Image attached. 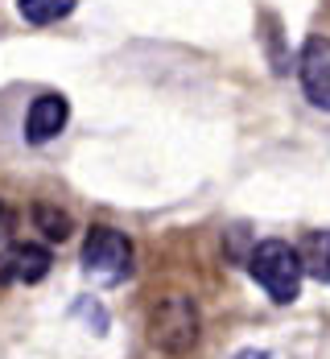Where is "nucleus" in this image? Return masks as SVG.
Wrapping results in <instances>:
<instances>
[{
    "label": "nucleus",
    "mask_w": 330,
    "mask_h": 359,
    "mask_svg": "<svg viewBox=\"0 0 330 359\" xmlns=\"http://www.w3.org/2000/svg\"><path fill=\"white\" fill-rule=\"evenodd\" d=\"M248 273L277 306H289L301 289V256H297L294 244L285 240H260L252 256H248Z\"/></svg>",
    "instance_id": "obj_1"
},
{
    "label": "nucleus",
    "mask_w": 330,
    "mask_h": 359,
    "mask_svg": "<svg viewBox=\"0 0 330 359\" xmlns=\"http://www.w3.org/2000/svg\"><path fill=\"white\" fill-rule=\"evenodd\" d=\"M149 343L165 355H186L194 343H198V306L194 297L174 293V297H161L149 314Z\"/></svg>",
    "instance_id": "obj_2"
},
{
    "label": "nucleus",
    "mask_w": 330,
    "mask_h": 359,
    "mask_svg": "<svg viewBox=\"0 0 330 359\" xmlns=\"http://www.w3.org/2000/svg\"><path fill=\"white\" fill-rule=\"evenodd\" d=\"M83 273L95 285H120L132 277V244L116 227H91L83 240Z\"/></svg>",
    "instance_id": "obj_3"
},
{
    "label": "nucleus",
    "mask_w": 330,
    "mask_h": 359,
    "mask_svg": "<svg viewBox=\"0 0 330 359\" xmlns=\"http://www.w3.org/2000/svg\"><path fill=\"white\" fill-rule=\"evenodd\" d=\"M297 79L314 108L330 111V37H310L297 54Z\"/></svg>",
    "instance_id": "obj_4"
},
{
    "label": "nucleus",
    "mask_w": 330,
    "mask_h": 359,
    "mask_svg": "<svg viewBox=\"0 0 330 359\" xmlns=\"http://www.w3.org/2000/svg\"><path fill=\"white\" fill-rule=\"evenodd\" d=\"M54 256L41 244H0V281L8 285H37L50 273Z\"/></svg>",
    "instance_id": "obj_5"
},
{
    "label": "nucleus",
    "mask_w": 330,
    "mask_h": 359,
    "mask_svg": "<svg viewBox=\"0 0 330 359\" xmlns=\"http://www.w3.org/2000/svg\"><path fill=\"white\" fill-rule=\"evenodd\" d=\"M67 120H71V104L62 95H54V91L37 95L34 104H29V111H25V141L29 144L54 141L67 128Z\"/></svg>",
    "instance_id": "obj_6"
},
{
    "label": "nucleus",
    "mask_w": 330,
    "mask_h": 359,
    "mask_svg": "<svg viewBox=\"0 0 330 359\" xmlns=\"http://www.w3.org/2000/svg\"><path fill=\"white\" fill-rule=\"evenodd\" d=\"M297 256H301V269H305L314 281L330 285V231H310V236L301 240Z\"/></svg>",
    "instance_id": "obj_7"
},
{
    "label": "nucleus",
    "mask_w": 330,
    "mask_h": 359,
    "mask_svg": "<svg viewBox=\"0 0 330 359\" xmlns=\"http://www.w3.org/2000/svg\"><path fill=\"white\" fill-rule=\"evenodd\" d=\"M17 13L29 25H54L74 13V0H17Z\"/></svg>",
    "instance_id": "obj_8"
},
{
    "label": "nucleus",
    "mask_w": 330,
    "mask_h": 359,
    "mask_svg": "<svg viewBox=\"0 0 330 359\" xmlns=\"http://www.w3.org/2000/svg\"><path fill=\"white\" fill-rule=\"evenodd\" d=\"M34 219H37V227L46 231V240H54V244L71 236V215H62V211H54V207H46V203L34 207Z\"/></svg>",
    "instance_id": "obj_9"
},
{
    "label": "nucleus",
    "mask_w": 330,
    "mask_h": 359,
    "mask_svg": "<svg viewBox=\"0 0 330 359\" xmlns=\"http://www.w3.org/2000/svg\"><path fill=\"white\" fill-rule=\"evenodd\" d=\"M74 310L91 318V326H95V334H104V330H108V314H104V306H91V302H78Z\"/></svg>",
    "instance_id": "obj_10"
},
{
    "label": "nucleus",
    "mask_w": 330,
    "mask_h": 359,
    "mask_svg": "<svg viewBox=\"0 0 330 359\" xmlns=\"http://www.w3.org/2000/svg\"><path fill=\"white\" fill-rule=\"evenodd\" d=\"M13 223H17V219H13V211L0 203V244H8V236H13Z\"/></svg>",
    "instance_id": "obj_11"
},
{
    "label": "nucleus",
    "mask_w": 330,
    "mask_h": 359,
    "mask_svg": "<svg viewBox=\"0 0 330 359\" xmlns=\"http://www.w3.org/2000/svg\"><path fill=\"white\" fill-rule=\"evenodd\" d=\"M231 359H268V351H260V347H244V351H235Z\"/></svg>",
    "instance_id": "obj_12"
}]
</instances>
